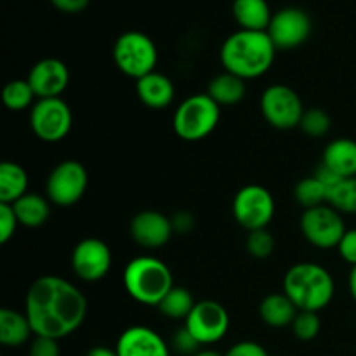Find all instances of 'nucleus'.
<instances>
[{"mask_svg":"<svg viewBox=\"0 0 356 356\" xmlns=\"http://www.w3.org/2000/svg\"><path fill=\"white\" fill-rule=\"evenodd\" d=\"M24 315L33 336L59 341L80 329L87 316V299L66 278L45 275L28 289Z\"/></svg>","mask_w":356,"mask_h":356,"instance_id":"obj_1","label":"nucleus"},{"mask_svg":"<svg viewBox=\"0 0 356 356\" xmlns=\"http://www.w3.org/2000/svg\"><path fill=\"white\" fill-rule=\"evenodd\" d=\"M275 54L277 47L268 31L238 30L222 42L221 63L225 72L247 82L264 75L273 65Z\"/></svg>","mask_w":356,"mask_h":356,"instance_id":"obj_2","label":"nucleus"},{"mask_svg":"<svg viewBox=\"0 0 356 356\" xmlns=\"http://www.w3.org/2000/svg\"><path fill=\"white\" fill-rule=\"evenodd\" d=\"M284 292L299 312H322L332 302L336 284L329 271L316 263H298L284 277Z\"/></svg>","mask_w":356,"mask_h":356,"instance_id":"obj_3","label":"nucleus"},{"mask_svg":"<svg viewBox=\"0 0 356 356\" xmlns=\"http://www.w3.org/2000/svg\"><path fill=\"white\" fill-rule=\"evenodd\" d=\"M124 287L134 301L156 306L172 291L174 278L169 266L153 256H138L124 270Z\"/></svg>","mask_w":356,"mask_h":356,"instance_id":"obj_4","label":"nucleus"},{"mask_svg":"<svg viewBox=\"0 0 356 356\" xmlns=\"http://www.w3.org/2000/svg\"><path fill=\"white\" fill-rule=\"evenodd\" d=\"M221 118V106L205 94H193L177 106L172 117V127L183 141H202L212 134Z\"/></svg>","mask_w":356,"mask_h":356,"instance_id":"obj_5","label":"nucleus"},{"mask_svg":"<svg viewBox=\"0 0 356 356\" xmlns=\"http://www.w3.org/2000/svg\"><path fill=\"white\" fill-rule=\"evenodd\" d=\"M113 61L124 75L139 80L155 72L159 51L152 38L143 31H125L115 40Z\"/></svg>","mask_w":356,"mask_h":356,"instance_id":"obj_6","label":"nucleus"},{"mask_svg":"<svg viewBox=\"0 0 356 356\" xmlns=\"http://www.w3.org/2000/svg\"><path fill=\"white\" fill-rule=\"evenodd\" d=\"M233 218L247 232L264 229L275 216V198L261 184H247L233 198Z\"/></svg>","mask_w":356,"mask_h":356,"instance_id":"obj_7","label":"nucleus"},{"mask_svg":"<svg viewBox=\"0 0 356 356\" xmlns=\"http://www.w3.org/2000/svg\"><path fill=\"white\" fill-rule=\"evenodd\" d=\"M259 106L264 120L271 127L280 131L299 127L305 115V106L299 94L284 83H275L264 89V92L261 94Z\"/></svg>","mask_w":356,"mask_h":356,"instance_id":"obj_8","label":"nucleus"},{"mask_svg":"<svg viewBox=\"0 0 356 356\" xmlns=\"http://www.w3.org/2000/svg\"><path fill=\"white\" fill-rule=\"evenodd\" d=\"M30 125L40 141L59 143L70 134L73 125L72 108L61 97L38 99L31 106Z\"/></svg>","mask_w":356,"mask_h":356,"instance_id":"obj_9","label":"nucleus"},{"mask_svg":"<svg viewBox=\"0 0 356 356\" xmlns=\"http://www.w3.org/2000/svg\"><path fill=\"white\" fill-rule=\"evenodd\" d=\"M301 233L316 249H334L339 245L341 238L346 233V225L341 212L329 204L306 209L301 216Z\"/></svg>","mask_w":356,"mask_h":356,"instance_id":"obj_10","label":"nucleus"},{"mask_svg":"<svg viewBox=\"0 0 356 356\" xmlns=\"http://www.w3.org/2000/svg\"><path fill=\"white\" fill-rule=\"evenodd\" d=\"M89 176L83 163L76 160H65L51 170L45 183L49 202L58 207H72L83 197Z\"/></svg>","mask_w":356,"mask_h":356,"instance_id":"obj_11","label":"nucleus"},{"mask_svg":"<svg viewBox=\"0 0 356 356\" xmlns=\"http://www.w3.org/2000/svg\"><path fill=\"white\" fill-rule=\"evenodd\" d=\"M184 327L200 343V346H211L228 334L229 315L225 306L218 301L205 299L195 305L188 318L184 320Z\"/></svg>","mask_w":356,"mask_h":356,"instance_id":"obj_12","label":"nucleus"},{"mask_svg":"<svg viewBox=\"0 0 356 356\" xmlns=\"http://www.w3.org/2000/svg\"><path fill=\"white\" fill-rule=\"evenodd\" d=\"M312 17L299 7H285L273 14L268 35L277 51H289L305 44L312 35Z\"/></svg>","mask_w":356,"mask_h":356,"instance_id":"obj_13","label":"nucleus"},{"mask_svg":"<svg viewBox=\"0 0 356 356\" xmlns=\"http://www.w3.org/2000/svg\"><path fill=\"white\" fill-rule=\"evenodd\" d=\"M73 273L83 282H99L111 268V250L103 240L83 238L72 252Z\"/></svg>","mask_w":356,"mask_h":356,"instance_id":"obj_14","label":"nucleus"},{"mask_svg":"<svg viewBox=\"0 0 356 356\" xmlns=\"http://www.w3.org/2000/svg\"><path fill=\"white\" fill-rule=\"evenodd\" d=\"M26 80L38 99L59 97L70 83V70L61 59L45 58L31 66Z\"/></svg>","mask_w":356,"mask_h":356,"instance_id":"obj_15","label":"nucleus"},{"mask_svg":"<svg viewBox=\"0 0 356 356\" xmlns=\"http://www.w3.org/2000/svg\"><path fill=\"white\" fill-rule=\"evenodd\" d=\"M170 218L159 211H141L131 221V236L145 249H160L172 236Z\"/></svg>","mask_w":356,"mask_h":356,"instance_id":"obj_16","label":"nucleus"},{"mask_svg":"<svg viewBox=\"0 0 356 356\" xmlns=\"http://www.w3.org/2000/svg\"><path fill=\"white\" fill-rule=\"evenodd\" d=\"M118 356H170V350L156 330L145 325L125 329L117 341Z\"/></svg>","mask_w":356,"mask_h":356,"instance_id":"obj_17","label":"nucleus"},{"mask_svg":"<svg viewBox=\"0 0 356 356\" xmlns=\"http://www.w3.org/2000/svg\"><path fill=\"white\" fill-rule=\"evenodd\" d=\"M136 92L141 103L152 110H163L172 103L176 96L172 80L159 72H152L136 80Z\"/></svg>","mask_w":356,"mask_h":356,"instance_id":"obj_18","label":"nucleus"},{"mask_svg":"<svg viewBox=\"0 0 356 356\" xmlns=\"http://www.w3.org/2000/svg\"><path fill=\"white\" fill-rule=\"evenodd\" d=\"M322 163L343 179L356 177V141L350 138L332 139L323 149Z\"/></svg>","mask_w":356,"mask_h":356,"instance_id":"obj_19","label":"nucleus"},{"mask_svg":"<svg viewBox=\"0 0 356 356\" xmlns=\"http://www.w3.org/2000/svg\"><path fill=\"white\" fill-rule=\"evenodd\" d=\"M232 13L240 30L250 31H268L273 17L268 0H233Z\"/></svg>","mask_w":356,"mask_h":356,"instance_id":"obj_20","label":"nucleus"},{"mask_svg":"<svg viewBox=\"0 0 356 356\" xmlns=\"http://www.w3.org/2000/svg\"><path fill=\"white\" fill-rule=\"evenodd\" d=\"M298 313L299 309L296 308V305L287 298L285 292L268 294L259 305L261 320L273 329H284V327L292 325Z\"/></svg>","mask_w":356,"mask_h":356,"instance_id":"obj_21","label":"nucleus"},{"mask_svg":"<svg viewBox=\"0 0 356 356\" xmlns=\"http://www.w3.org/2000/svg\"><path fill=\"white\" fill-rule=\"evenodd\" d=\"M33 336L26 315L14 309H0V343L6 348H19Z\"/></svg>","mask_w":356,"mask_h":356,"instance_id":"obj_22","label":"nucleus"},{"mask_svg":"<svg viewBox=\"0 0 356 356\" xmlns=\"http://www.w3.org/2000/svg\"><path fill=\"white\" fill-rule=\"evenodd\" d=\"M247 92L245 80L233 73L225 72L216 75L209 82L207 94L219 104V106H233L240 103Z\"/></svg>","mask_w":356,"mask_h":356,"instance_id":"obj_23","label":"nucleus"},{"mask_svg":"<svg viewBox=\"0 0 356 356\" xmlns=\"http://www.w3.org/2000/svg\"><path fill=\"white\" fill-rule=\"evenodd\" d=\"M28 172L16 162L0 165V204H14L28 193Z\"/></svg>","mask_w":356,"mask_h":356,"instance_id":"obj_24","label":"nucleus"},{"mask_svg":"<svg viewBox=\"0 0 356 356\" xmlns=\"http://www.w3.org/2000/svg\"><path fill=\"white\" fill-rule=\"evenodd\" d=\"M10 205H13L14 212H16L19 225L26 226V228H38V226H42L47 221L49 214H51L47 198L37 193L23 195L19 200H16Z\"/></svg>","mask_w":356,"mask_h":356,"instance_id":"obj_25","label":"nucleus"},{"mask_svg":"<svg viewBox=\"0 0 356 356\" xmlns=\"http://www.w3.org/2000/svg\"><path fill=\"white\" fill-rule=\"evenodd\" d=\"M197 301L193 299L191 292L184 287H176L174 285L172 291L162 299L159 305L160 313L170 320H186L191 309L195 308Z\"/></svg>","mask_w":356,"mask_h":356,"instance_id":"obj_26","label":"nucleus"},{"mask_svg":"<svg viewBox=\"0 0 356 356\" xmlns=\"http://www.w3.org/2000/svg\"><path fill=\"white\" fill-rule=\"evenodd\" d=\"M294 197L301 207L313 209L318 205H325L327 198H329V190L316 179L315 176L305 177L299 181L294 188Z\"/></svg>","mask_w":356,"mask_h":356,"instance_id":"obj_27","label":"nucleus"},{"mask_svg":"<svg viewBox=\"0 0 356 356\" xmlns=\"http://www.w3.org/2000/svg\"><path fill=\"white\" fill-rule=\"evenodd\" d=\"M35 92L31 89L30 82L28 80H13V82L7 83L3 87L2 92V101L6 104V108H9L10 111H23L26 108L31 106L35 99Z\"/></svg>","mask_w":356,"mask_h":356,"instance_id":"obj_28","label":"nucleus"},{"mask_svg":"<svg viewBox=\"0 0 356 356\" xmlns=\"http://www.w3.org/2000/svg\"><path fill=\"white\" fill-rule=\"evenodd\" d=\"M327 204L341 214H356V177H348L329 191Z\"/></svg>","mask_w":356,"mask_h":356,"instance_id":"obj_29","label":"nucleus"},{"mask_svg":"<svg viewBox=\"0 0 356 356\" xmlns=\"http://www.w3.org/2000/svg\"><path fill=\"white\" fill-rule=\"evenodd\" d=\"M330 125H332V120L325 110L309 108V110H305L299 129L309 138H323L330 131Z\"/></svg>","mask_w":356,"mask_h":356,"instance_id":"obj_30","label":"nucleus"},{"mask_svg":"<svg viewBox=\"0 0 356 356\" xmlns=\"http://www.w3.org/2000/svg\"><path fill=\"white\" fill-rule=\"evenodd\" d=\"M245 249L256 259H266L273 254L275 250V238L266 228L249 232V236L245 240Z\"/></svg>","mask_w":356,"mask_h":356,"instance_id":"obj_31","label":"nucleus"},{"mask_svg":"<svg viewBox=\"0 0 356 356\" xmlns=\"http://www.w3.org/2000/svg\"><path fill=\"white\" fill-rule=\"evenodd\" d=\"M320 329H322V322H320L318 313L315 312H299L292 322V332L299 341H305V343L315 339Z\"/></svg>","mask_w":356,"mask_h":356,"instance_id":"obj_32","label":"nucleus"},{"mask_svg":"<svg viewBox=\"0 0 356 356\" xmlns=\"http://www.w3.org/2000/svg\"><path fill=\"white\" fill-rule=\"evenodd\" d=\"M172 348L176 353L184 355V356H195L200 351V343L195 339L190 334V330L186 327H181L176 330V334L172 336Z\"/></svg>","mask_w":356,"mask_h":356,"instance_id":"obj_33","label":"nucleus"},{"mask_svg":"<svg viewBox=\"0 0 356 356\" xmlns=\"http://www.w3.org/2000/svg\"><path fill=\"white\" fill-rule=\"evenodd\" d=\"M19 221L16 218L13 205L0 204V243H7L16 233Z\"/></svg>","mask_w":356,"mask_h":356,"instance_id":"obj_34","label":"nucleus"},{"mask_svg":"<svg viewBox=\"0 0 356 356\" xmlns=\"http://www.w3.org/2000/svg\"><path fill=\"white\" fill-rule=\"evenodd\" d=\"M28 356H61L58 339L35 336V339L31 341V344H30Z\"/></svg>","mask_w":356,"mask_h":356,"instance_id":"obj_35","label":"nucleus"},{"mask_svg":"<svg viewBox=\"0 0 356 356\" xmlns=\"http://www.w3.org/2000/svg\"><path fill=\"white\" fill-rule=\"evenodd\" d=\"M337 250H339V256L343 257L344 263L351 264V268L356 266V228L346 229L339 245H337Z\"/></svg>","mask_w":356,"mask_h":356,"instance_id":"obj_36","label":"nucleus"},{"mask_svg":"<svg viewBox=\"0 0 356 356\" xmlns=\"http://www.w3.org/2000/svg\"><path fill=\"white\" fill-rule=\"evenodd\" d=\"M225 356H270L264 346L254 341H240V343L233 344Z\"/></svg>","mask_w":356,"mask_h":356,"instance_id":"obj_37","label":"nucleus"},{"mask_svg":"<svg viewBox=\"0 0 356 356\" xmlns=\"http://www.w3.org/2000/svg\"><path fill=\"white\" fill-rule=\"evenodd\" d=\"M170 222H172L174 233H179V235H188L195 228V218L186 211L176 212L170 218Z\"/></svg>","mask_w":356,"mask_h":356,"instance_id":"obj_38","label":"nucleus"},{"mask_svg":"<svg viewBox=\"0 0 356 356\" xmlns=\"http://www.w3.org/2000/svg\"><path fill=\"white\" fill-rule=\"evenodd\" d=\"M52 7L65 14H79L83 9H87L90 0H49Z\"/></svg>","mask_w":356,"mask_h":356,"instance_id":"obj_39","label":"nucleus"},{"mask_svg":"<svg viewBox=\"0 0 356 356\" xmlns=\"http://www.w3.org/2000/svg\"><path fill=\"white\" fill-rule=\"evenodd\" d=\"M313 176H315L316 179H318L320 183H322L323 186H325L329 191L332 190L334 186H337V184H339L341 181H343V177L337 176V174L334 172V170H330L329 167H325V165H323V163H320V165L316 167L315 174H313Z\"/></svg>","mask_w":356,"mask_h":356,"instance_id":"obj_40","label":"nucleus"},{"mask_svg":"<svg viewBox=\"0 0 356 356\" xmlns=\"http://www.w3.org/2000/svg\"><path fill=\"white\" fill-rule=\"evenodd\" d=\"M86 356H118L117 350H111L108 346H94L87 351Z\"/></svg>","mask_w":356,"mask_h":356,"instance_id":"obj_41","label":"nucleus"},{"mask_svg":"<svg viewBox=\"0 0 356 356\" xmlns=\"http://www.w3.org/2000/svg\"><path fill=\"white\" fill-rule=\"evenodd\" d=\"M348 285H350L351 298H353V299H355V302H356V266L351 268V271H350V278H348Z\"/></svg>","mask_w":356,"mask_h":356,"instance_id":"obj_42","label":"nucleus"},{"mask_svg":"<svg viewBox=\"0 0 356 356\" xmlns=\"http://www.w3.org/2000/svg\"><path fill=\"white\" fill-rule=\"evenodd\" d=\"M195 356H225V355H221L219 351H214V350H200Z\"/></svg>","mask_w":356,"mask_h":356,"instance_id":"obj_43","label":"nucleus"}]
</instances>
